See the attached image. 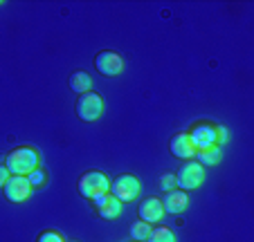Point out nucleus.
<instances>
[{
    "label": "nucleus",
    "mask_w": 254,
    "mask_h": 242,
    "mask_svg": "<svg viewBox=\"0 0 254 242\" xmlns=\"http://www.w3.org/2000/svg\"><path fill=\"white\" fill-rule=\"evenodd\" d=\"M5 166L11 175H25L27 177L32 171L39 168V150H34L29 146H20L11 150L5 159Z\"/></svg>",
    "instance_id": "nucleus-1"
},
{
    "label": "nucleus",
    "mask_w": 254,
    "mask_h": 242,
    "mask_svg": "<svg viewBox=\"0 0 254 242\" xmlns=\"http://www.w3.org/2000/svg\"><path fill=\"white\" fill-rule=\"evenodd\" d=\"M205 182V166H200L198 161H187L176 175V186L180 191H196Z\"/></svg>",
    "instance_id": "nucleus-2"
},
{
    "label": "nucleus",
    "mask_w": 254,
    "mask_h": 242,
    "mask_svg": "<svg viewBox=\"0 0 254 242\" xmlns=\"http://www.w3.org/2000/svg\"><path fill=\"white\" fill-rule=\"evenodd\" d=\"M79 193L88 199H95L97 195L111 193V182H108V177H106L101 171H90L81 177V182H79Z\"/></svg>",
    "instance_id": "nucleus-3"
},
{
    "label": "nucleus",
    "mask_w": 254,
    "mask_h": 242,
    "mask_svg": "<svg viewBox=\"0 0 254 242\" xmlns=\"http://www.w3.org/2000/svg\"><path fill=\"white\" fill-rule=\"evenodd\" d=\"M139 180L135 175H120L111 184V195H115L120 202H133L139 195Z\"/></svg>",
    "instance_id": "nucleus-4"
},
{
    "label": "nucleus",
    "mask_w": 254,
    "mask_h": 242,
    "mask_svg": "<svg viewBox=\"0 0 254 242\" xmlns=\"http://www.w3.org/2000/svg\"><path fill=\"white\" fill-rule=\"evenodd\" d=\"M77 112L83 121H97L104 112V101L95 92H86V95H81V99L77 103Z\"/></svg>",
    "instance_id": "nucleus-5"
},
{
    "label": "nucleus",
    "mask_w": 254,
    "mask_h": 242,
    "mask_svg": "<svg viewBox=\"0 0 254 242\" xmlns=\"http://www.w3.org/2000/svg\"><path fill=\"white\" fill-rule=\"evenodd\" d=\"M2 191H5V195H7L9 202L20 204V202H25V199L29 197L32 186H29V180L25 175H11L9 180H7V184L2 186Z\"/></svg>",
    "instance_id": "nucleus-6"
},
{
    "label": "nucleus",
    "mask_w": 254,
    "mask_h": 242,
    "mask_svg": "<svg viewBox=\"0 0 254 242\" xmlns=\"http://www.w3.org/2000/svg\"><path fill=\"white\" fill-rule=\"evenodd\" d=\"M187 135L196 150L216 146V126H211V124H196Z\"/></svg>",
    "instance_id": "nucleus-7"
},
{
    "label": "nucleus",
    "mask_w": 254,
    "mask_h": 242,
    "mask_svg": "<svg viewBox=\"0 0 254 242\" xmlns=\"http://www.w3.org/2000/svg\"><path fill=\"white\" fill-rule=\"evenodd\" d=\"M95 67L104 76H117L124 70V61H122L115 52H101V54H97V58H95Z\"/></svg>",
    "instance_id": "nucleus-8"
},
{
    "label": "nucleus",
    "mask_w": 254,
    "mask_h": 242,
    "mask_svg": "<svg viewBox=\"0 0 254 242\" xmlns=\"http://www.w3.org/2000/svg\"><path fill=\"white\" fill-rule=\"evenodd\" d=\"M137 213H139V220H142V222H146V224H155V222H160V220H162V215H164L162 199H158V197H149L146 202H142V204H139Z\"/></svg>",
    "instance_id": "nucleus-9"
},
{
    "label": "nucleus",
    "mask_w": 254,
    "mask_h": 242,
    "mask_svg": "<svg viewBox=\"0 0 254 242\" xmlns=\"http://www.w3.org/2000/svg\"><path fill=\"white\" fill-rule=\"evenodd\" d=\"M187 204H189V197H187V193L185 191H180V189H173V191H169L167 195H164V202H162V206H164V213H171V215H178V213H183L185 209H187Z\"/></svg>",
    "instance_id": "nucleus-10"
},
{
    "label": "nucleus",
    "mask_w": 254,
    "mask_h": 242,
    "mask_svg": "<svg viewBox=\"0 0 254 242\" xmlns=\"http://www.w3.org/2000/svg\"><path fill=\"white\" fill-rule=\"evenodd\" d=\"M171 152L180 159H189V157L196 155V148L193 144L189 142V135L187 133H178L176 137L171 139Z\"/></svg>",
    "instance_id": "nucleus-11"
},
{
    "label": "nucleus",
    "mask_w": 254,
    "mask_h": 242,
    "mask_svg": "<svg viewBox=\"0 0 254 242\" xmlns=\"http://www.w3.org/2000/svg\"><path fill=\"white\" fill-rule=\"evenodd\" d=\"M97 211H99L101 218L115 220V218H120V213H122V202L115 197V195L106 193V195H104V202L97 206Z\"/></svg>",
    "instance_id": "nucleus-12"
},
{
    "label": "nucleus",
    "mask_w": 254,
    "mask_h": 242,
    "mask_svg": "<svg viewBox=\"0 0 254 242\" xmlns=\"http://www.w3.org/2000/svg\"><path fill=\"white\" fill-rule=\"evenodd\" d=\"M70 88L79 95H86V92L92 90V76L86 74V72H74L70 76Z\"/></svg>",
    "instance_id": "nucleus-13"
},
{
    "label": "nucleus",
    "mask_w": 254,
    "mask_h": 242,
    "mask_svg": "<svg viewBox=\"0 0 254 242\" xmlns=\"http://www.w3.org/2000/svg\"><path fill=\"white\" fill-rule=\"evenodd\" d=\"M196 155H198V164L200 166H214V164L221 161V148L218 146L200 148V150H196Z\"/></svg>",
    "instance_id": "nucleus-14"
},
{
    "label": "nucleus",
    "mask_w": 254,
    "mask_h": 242,
    "mask_svg": "<svg viewBox=\"0 0 254 242\" xmlns=\"http://www.w3.org/2000/svg\"><path fill=\"white\" fill-rule=\"evenodd\" d=\"M151 231H153V229H151V224H146V222H142V220H139V222H135L133 227H130V238H133V240H137V242H146V240H149V236H151Z\"/></svg>",
    "instance_id": "nucleus-15"
},
{
    "label": "nucleus",
    "mask_w": 254,
    "mask_h": 242,
    "mask_svg": "<svg viewBox=\"0 0 254 242\" xmlns=\"http://www.w3.org/2000/svg\"><path fill=\"white\" fill-rule=\"evenodd\" d=\"M146 242H176V236H173L171 229L167 227H160V229H153Z\"/></svg>",
    "instance_id": "nucleus-16"
},
{
    "label": "nucleus",
    "mask_w": 254,
    "mask_h": 242,
    "mask_svg": "<svg viewBox=\"0 0 254 242\" xmlns=\"http://www.w3.org/2000/svg\"><path fill=\"white\" fill-rule=\"evenodd\" d=\"M27 180H29V186H32V189H41V186L48 182V175H45V171L36 168V171H32L27 175Z\"/></svg>",
    "instance_id": "nucleus-17"
},
{
    "label": "nucleus",
    "mask_w": 254,
    "mask_h": 242,
    "mask_svg": "<svg viewBox=\"0 0 254 242\" xmlns=\"http://www.w3.org/2000/svg\"><path fill=\"white\" fill-rule=\"evenodd\" d=\"M39 242H65V240H63V236L57 231H45L39 236Z\"/></svg>",
    "instance_id": "nucleus-18"
},
{
    "label": "nucleus",
    "mask_w": 254,
    "mask_h": 242,
    "mask_svg": "<svg viewBox=\"0 0 254 242\" xmlns=\"http://www.w3.org/2000/svg\"><path fill=\"white\" fill-rule=\"evenodd\" d=\"M160 186H162V191H173L176 189V175H164L162 180H160Z\"/></svg>",
    "instance_id": "nucleus-19"
},
{
    "label": "nucleus",
    "mask_w": 254,
    "mask_h": 242,
    "mask_svg": "<svg viewBox=\"0 0 254 242\" xmlns=\"http://www.w3.org/2000/svg\"><path fill=\"white\" fill-rule=\"evenodd\" d=\"M216 142H218V144H225L227 142V128H225V126H218V128H216Z\"/></svg>",
    "instance_id": "nucleus-20"
},
{
    "label": "nucleus",
    "mask_w": 254,
    "mask_h": 242,
    "mask_svg": "<svg viewBox=\"0 0 254 242\" xmlns=\"http://www.w3.org/2000/svg\"><path fill=\"white\" fill-rule=\"evenodd\" d=\"M9 177H11V173L7 171V166H2V164H0V189L7 184V180H9Z\"/></svg>",
    "instance_id": "nucleus-21"
},
{
    "label": "nucleus",
    "mask_w": 254,
    "mask_h": 242,
    "mask_svg": "<svg viewBox=\"0 0 254 242\" xmlns=\"http://www.w3.org/2000/svg\"><path fill=\"white\" fill-rule=\"evenodd\" d=\"M0 5H2V2H0Z\"/></svg>",
    "instance_id": "nucleus-22"
}]
</instances>
